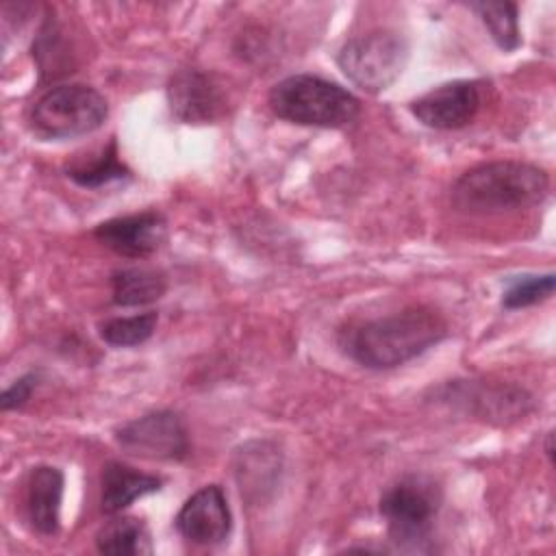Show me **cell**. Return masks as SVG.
Segmentation results:
<instances>
[{
	"label": "cell",
	"mask_w": 556,
	"mask_h": 556,
	"mask_svg": "<svg viewBox=\"0 0 556 556\" xmlns=\"http://www.w3.org/2000/svg\"><path fill=\"white\" fill-rule=\"evenodd\" d=\"M482 106L478 80H450L408 104L417 122L434 130H456L467 126Z\"/></svg>",
	"instance_id": "cell-9"
},
{
	"label": "cell",
	"mask_w": 556,
	"mask_h": 556,
	"mask_svg": "<svg viewBox=\"0 0 556 556\" xmlns=\"http://www.w3.org/2000/svg\"><path fill=\"white\" fill-rule=\"evenodd\" d=\"M549 191L543 167L526 161L480 163L452 185V206L469 215H497L536 206Z\"/></svg>",
	"instance_id": "cell-2"
},
{
	"label": "cell",
	"mask_w": 556,
	"mask_h": 556,
	"mask_svg": "<svg viewBox=\"0 0 556 556\" xmlns=\"http://www.w3.org/2000/svg\"><path fill=\"white\" fill-rule=\"evenodd\" d=\"M469 9L486 26L495 46L504 52H513L521 46L519 35V9L515 2H469Z\"/></svg>",
	"instance_id": "cell-18"
},
{
	"label": "cell",
	"mask_w": 556,
	"mask_h": 556,
	"mask_svg": "<svg viewBox=\"0 0 556 556\" xmlns=\"http://www.w3.org/2000/svg\"><path fill=\"white\" fill-rule=\"evenodd\" d=\"M161 486L163 478L139 471L119 460H109L100 480V508L104 515H119L135 500L156 493Z\"/></svg>",
	"instance_id": "cell-14"
},
{
	"label": "cell",
	"mask_w": 556,
	"mask_h": 556,
	"mask_svg": "<svg viewBox=\"0 0 556 556\" xmlns=\"http://www.w3.org/2000/svg\"><path fill=\"white\" fill-rule=\"evenodd\" d=\"M167 280L161 271L124 267L111 274V302L115 306H146L163 298Z\"/></svg>",
	"instance_id": "cell-16"
},
{
	"label": "cell",
	"mask_w": 556,
	"mask_h": 556,
	"mask_svg": "<svg viewBox=\"0 0 556 556\" xmlns=\"http://www.w3.org/2000/svg\"><path fill=\"white\" fill-rule=\"evenodd\" d=\"M96 549L109 556H143L152 554L150 530L143 519L137 517H115L106 521L96 534Z\"/></svg>",
	"instance_id": "cell-15"
},
{
	"label": "cell",
	"mask_w": 556,
	"mask_h": 556,
	"mask_svg": "<svg viewBox=\"0 0 556 556\" xmlns=\"http://www.w3.org/2000/svg\"><path fill=\"white\" fill-rule=\"evenodd\" d=\"M65 476L54 465H37L24 482V513L30 528L41 536H54L61 526Z\"/></svg>",
	"instance_id": "cell-13"
},
{
	"label": "cell",
	"mask_w": 556,
	"mask_h": 556,
	"mask_svg": "<svg viewBox=\"0 0 556 556\" xmlns=\"http://www.w3.org/2000/svg\"><path fill=\"white\" fill-rule=\"evenodd\" d=\"M159 324V315L154 311H146L130 317H113L100 324V337L104 343L113 348H135L146 343Z\"/></svg>",
	"instance_id": "cell-19"
},
{
	"label": "cell",
	"mask_w": 556,
	"mask_h": 556,
	"mask_svg": "<svg viewBox=\"0 0 556 556\" xmlns=\"http://www.w3.org/2000/svg\"><path fill=\"white\" fill-rule=\"evenodd\" d=\"M408 61L406 39L389 28L352 37L337 54L341 72L363 91L380 93L389 89Z\"/></svg>",
	"instance_id": "cell-6"
},
{
	"label": "cell",
	"mask_w": 556,
	"mask_h": 556,
	"mask_svg": "<svg viewBox=\"0 0 556 556\" xmlns=\"http://www.w3.org/2000/svg\"><path fill=\"white\" fill-rule=\"evenodd\" d=\"M109 117L106 98L83 83H65L43 91L28 113L33 135L63 141L98 130Z\"/></svg>",
	"instance_id": "cell-5"
},
{
	"label": "cell",
	"mask_w": 556,
	"mask_h": 556,
	"mask_svg": "<svg viewBox=\"0 0 556 556\" xmlns=\"http://www.w3.org/2000/svg\"><path fill=\"white\" fill-rule=\"evenodd\" d=\"M167 235V222L159 211H141L106 219L93 228L96 241L124 258L154 254Z\"/></svg>",
	"instance_id": "cell-12"
},
{
	"label": "cell",
	"mask_w": 556,
	"mask_h": 556,
	"mask_svg": "<svg viewBox=\"0 0 556 556\" xmlns=\"http://www.w3.org/2000/svg\"><path fill=\"white\" fill-rule=\"evenodd\" d=\"M267 102L274 115L300 126L345 128L361 115V102L352 91L315 74L278 80Z\"/></svg>",
	"instance_id": "cell-3"
},
{
	"label": "cell",
	"mask_w": 556,
	"mask_h": 556,
	"mask_svg": "<svg viewBox=\"0 0 556 556\" xmlns=\"http://www.w3.org/2000/svg\"><path fill=\"white\" fill-rule=\"evenodd\" d=\"M70 180L85 189H98L113 180H122L130 176V169L119 161L117 141L111 139L96 156L78 159L65 167Z\"/></svg>",
	"instance_id": "cell-17"
},
{
	"label": "cell",
	"mask_w": 556,
	"mask_h": 556,
	"mask_svg": "<svg viewBox=\"0 0 556 556\" xmlns=\"http://www.w3.org/2000/svg\"><path fill=\"white\" fill-rule=\"evenodd\" d=\"M439 400L458 410L495 426H508L523 419L534 402L532 395L510 382L491 380H454L437 391Z\"/></svg>",
	"instance_id": "cell-7"
},
{
	"label": "cell",
	"mask_w": 556,
	"mask_h": 556,
	"mask_svg": "<svg viewBox=\"0 0 556 556\" xmlns=\"http://www.w3.org/2000/svg\"><path fill=\"white\" fill-rule=\"evenodd\" d=\"M176 530L193 545L213 547L224 543L232 530V513L219 484H206L185 500L176 519Z\"/></svg>",
	"instance_id": "cell-11"
},
{
	"label": "cell",
	"mask_w": 556,
	"mask_h": 556,
	"mask_svg": "<svg viewBox=\"0 0 556 556\" xmlns=\"http://www.w3.org/2000/svg\"><path fill=\"white\" fill-rule=\"evenodd\" d=\"M552 441H554V432H547V437H545V454L549 456V463H554V445H552Z\"/></svg>",
	"instance_id": "cell-22"
},
{
	"label": "cell",
	"mask_w": 556,
	"mask_h": 556,
	"mask_svg": "<svg viewBox=\"0 0 556 556\" xmlns=\"http://www.w3.org/2000/svg\"><path fill=\"white\" fill-rule=\"evenodd\" d=\"M37 384H39V374H37V371H28V374L20 376L15 382H11V384L2 391V397H0L2 410L22 408V406L33 397Z\"/></svg>",
	"instance_id": "cell-21"
},
{
	"label": "cell",
	"mask_w": 556,
	"mask_h": 556,
	"mask_svg": "<svg viewBox=\"0 0 556 556\" xmlns=\"http://www.w3.org/2000/svg\"><path fill=\"white\" fill-rule=\"evenodd\" d=\"M115 441L132 456L150 460H185L189 432L174 410H152L115 428Z\"/></svg>",
	"instance_id": "cell-8"
},
{
	"label": "cell",
	"mask_w": 556,
	"mask_h": 556,
	"mask_svg": "<svg viewBox=\"0 0 556 556\" xmlns=\"http://www.w3.org/2000/svg\"><path fill=\"white\" fill-rule=\"evenodd\" d=\"M441 508V489L426 476H404L380 497L378 510L387 521L389 539L402 552H430L434 519Z\"/></svg>",
	"instance_id": "cell-4"
},
{
	"label": "cell",
	"mask_w": 556,
	"mask_h": 556,
	"mask_svg": "<svg viewBox=\"0 0 556 556\" xmlns=\"http://www.w3.org/2000/svg\"><path fill=\"white\" fill-rule=\"evenodd\" d=\"M447 337L445 317L426 304L356 321L339 330L341 352L365 369H395Z\"/></svg>",
	"instance_id": "cell-1"
},
{
	"label": "cell",
	"mask_w": 556,
	"mask_h": 556,
	"mask_svg": "<svg viewBox=\"0 0 556 556\" xmlns=\"http://www.w3.org/2000/svg\"><path fill=\"white\" fill-rule=\"evenodd\" d=\"M556 287V276L541 274V276H519L508 282V287L502 293V306L508 311L528 308L539 302H545L552 298Z\"/></svg>",
	"instance_id": "cell-20"
},
{
	"label": "cell",
	"mask_w": 556,
	"mask_h": 556,
	"mask_svg": "<svg viewBox=\"0 0 556 556\" xmlns=\"http://www.w3.org/2000/svg\"><path fill=\"white\" fill-rule=\"evenodd\" d=\"M172 115L185 124H211L226 113L228 96L222 83L202 70H178L167 83Z\"/></svg>",
	"instance_id": "cell-10"
}]
</instances>
